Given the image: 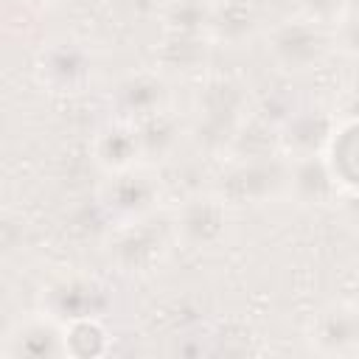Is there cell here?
Wrapping results in <instances>:
<instances>
[{
	"label": "cell",
	"instance_id": "10",
	"mask_svg": "<svg viewBox=\"0 0 359 359\" xmlns=\"http://www.w3.org/2000/svg\"><path fill=\"white\" fill-rule=\"evenodd\" d=\"M289 194L300 202L323 205L337 194V174L323 154H306L289 160Z\"/></svg>",
	"mask_w": 359,
	"mask_h": 359
},
{
	"label": "cell",
	"instance_id": "8",
	"mask_svg": "<svg viewBox=\"0 0 359 359\" xmlns=\"http://www.w3.org/2000/svg\"><path fill=\"white\" fill-rule=\"evenodd\" d=\"M177 233L185 244L216 247L227 233V208L222 196H194L177 210Z\"/></svg>",
	"mask_w": 359,
	"mask_h": 359
},
{
	"label": "cell",
	"instance_id": "18",
	"mask_svg": "<svg viewBox=\"0 0 359 359\" xmlns=\"http://www.w3.org/2000/svg\"><path fill=\"white\" fill-rule=\"evenodd\" d=\"M163 62L174 70H194L196 65L205 62V42L202 36H177L165 34V48H163Z\"/></svg>",
	"mask_w": 359,
	"mask_h": 359
},
{
	"label": "cell",
	"instance_id": "2",
	"mask_svg": "<svg viewBox=\"0 0 359 359\" xmlns=\"http://www.w3.org/2000/svg\"><path fill=\"white\" fill-rule=\"evenodd\" d=\"M289 191V163L278 157H244L222 177L224 202H266Z\"/></svg>",
	"mask_w": 359,
	"mask_h": 359
},
{
	"label": "cell",
	"instance_id": "20",
	"mask_svg": "<svg viewBox=\"0 0 359 359\" xmlns=\"http://www.w3.org/2000/svg\"><path fill=\"white\" fill-rule=\"evenodd\" d=\"M334 45L348 53V56H359V8H348L337 25H334Z\"/></svg>",
	"mask_w": 359,
	"mask_h": 359
},
{
	"label": "cell",
	"instance_id": "21",
	"mask_svg": "<svg viewBox=\"0 0 359 359\" xmlns=\"http://www.w3.org/2000/svg\"><path fill=\"white\" fill-rule=\"evenodd\" d=\"M300 14L320 22V25H337V20L348 11V0H297Z\"/></svg>",
	"mask_w": 359,
	"mask_h": 359
},
{
	"label": "cell",
	"instance_id": "12",
	"mask_svg": "<svg viewBox=\"0 0 359 359\" xmlns=\"http://www.w3.org/2000/svg\"><path fill=\"white\" fill-rule=\"evenodd\" d=\"M93 154H95V163L109 174L135 168V163L143 157L135 123L121 121V123H109L107 129H101L93 140Z\"/></svg>",
	"mask_w": 359,
	"mask_h": 359
},
{
	"label": "cell",
	"instance_id": "6",
	"mask_svg": "<svg viewBox=\"0 0 359 359\" xmlns=\"http://www.w3.org/2000/svg\"><path fill=\"white\" fill-rule=\"evenodd\" d=\"M67 325L50 314H34L17 323L6 337V356L53 359L67 356Z\"/></svg>",
	"mask_w": 359,
	"mask_h": 359
},
{
	"label": "cell",
	"instance_id": "5",
	"mask_svg": "<svg viewBox=\"0 0 359 359\" xmlns=\"http://www.w3.org/2000/svg\"><path fill=\"white\" fill-rule=\"evenodd\" d=\"M244 107L247 98L241 87L233 81H213L199 95V135H205L210 146H222L224 140L236 137Z\"/></svg>",
	"mask_w": 359,
	"mask_h": 359
},
{
	"label": "cell",
	"instance_id": "1",
	"mask_svg": "<svg viewBox=\"0 0 359 359\" xmlns=\"http://www.w3.org/2000/svg\"><path fill=\"white\" fill-rule=\"evenodd\" d=\"M328 48H331V36L325 34V25L303 14L278 22L266 36V50L275 59V65L292 73L317 67L328 56Z\"/></svg>",
	"mask_w": 359,
	"mask_h": 359
},
{
	"label": "cell",
	"instance_id": "7",
	"mask_svg": "<svg viewBox=\"0 0 359 359\" xmlns=\"http://www.w3.org/2000/svg\"><path fill=\"white\" fill-rule=\"evenodd\" d=\"M160 199V185L151 174L126 168L109 174L107 185L101 188V202L107 210H112L121 219H143L149 210H154Z\"/></svg>",
	"mask_w": 359,
	"mask_h": 359
},
{
	"label": "cell",
	"instance_id": "17",
	"mask_svg": "<svg viewBox=\"0 0 359 359\" xmlns=\"http://www.w3.org/2000/svg\"><path fill=\"white\" fill-rule=\"evenodd\" d=\"M213 3L210 0H168L163 6L165 34L177 36H202L210 28Z\"/></svg>",
	"mask_w": 359,
	"mask_h": 359
},
{
	"label": "cell",
	"instance_id": "3",
	"mask_svg": "<svg viewBox=\"0 0 359 359\" xmlns=\"http://www.w3.org/2000/svg\"><path fill=\"white\" fill-rule=\"evenodd\" d=\"M109 306V292L101 280L87 275H65L53 280L42 294L45 314L70 325L79 320H98Z\"/></svg>",
	"mask_w": 359,
	"mask_h": 359
},
{
	"label": "cell",
	"instance_id": "9",
	"mask_svg": "<svg viewBox=\"0 0 359 359\" xmlns=\"http://www.w3.org/2000/svg\"><path fill=\"white\" fill-rule=\"evenodd\" d=\"M165 101H168V90L157 73H146V70L129 73L115 87V107L123 112L126 121H140L146 115H154L165 109Z\"/></svg>",
	"mask_w": 359,
	"mask_h": 359
},
{
	"label": "cell",
	"instance_id": "16",
	"mask_svg": "<svg viewBox=\"0 0 359 359\" xmlns=\"http://www.w3.org/2000/svg\"><path fill=\"white\" fill-rule=\"evenodd\" d=\"M255 25H258V17L250 0H222V3H213L208 34L219 42L238 45L255 31Z\"/></svg>",
	"mask_w": 359,
	"mask_h": 359
},
{
	"label": "cell",
	"instance_id": "24",
	"mask_svg": "<svg viewBox=\"0 0 359 359\" xmlns=\"http://www.w3.org/2000/svg\"><path fill=\"white\" fill-rule=\"evenodd\" d=\"M28 3H45L48 6V3H59V0H28Z\"/></svg>",
	"mask_w": 359,
	"mask_h": 359
},
{
	"label": "cell",
	"instance_id": "22",
	"mask_svg": "<svg viewBox=\"0 0 359 359\" xmlns=\"http://www.w3.org/2000/svg\"><path fill=\"white\" fill-rule=\"evenodd\" d=\"M345 213H348V219L359 227V191H356V194H351V196L345 199Z\"/></svg>",
	"mask_w": 359,
	"mask_h": 359
},
{
	"label": "cell",
	"instance_id": "14",
	"mask_svg": "<svg viewBox=\"0 0 359 359\" xmlns=\"http://www.w3.org/2000/svg\"><path fill=\"white\" fill-rule=\"evenodd\" d=\"M311 342L317 351L323 353H348V351H359V339H356V311L348 306H337L328 309L317 317L314 331H311Z\"/></svg>",
	"mask_w": 359,
	"mask_h": 359
},
{
	"label": "cell",
	"instance_id": "11",
	"mask_svg": "<svg viewBox=\"0 0 359 359\" xmlns=\"http://www.w3.org/2000/svg\"><path fill=\"white\" fill-rule=\"evenodd\" d=\"M163 247H165V241L154 227H146L143 222L129 219V224L109 244V255L123 269L135 272V269H149L154 261H160Z\"/></svg>",
	"mask_w": 359,
	"mask_h": 359
},
{
	"label": "cell",
	"instance_id": "19",
	"mask_svg": "<svg viewBox=\"0 0 359 359\" xmlns=\"http://www.w3.org/2000/svg\"><path fill=\"white\" fill-rule=\"evenodd\" d=\"M107 334L98 320H79L67 325V351L76 356H95L104 353Z\"/></svg>",
	"mask_w": 359,
	"mask_h": 359
},
{
	"label": "cell",
	"instance_id": "15",
	"mask_svg": "<svg viewBox=\"0 0 359 359\" xmlns=\"http://www.w3.org/2000/svg\"><path fill=\"white\" fill-rule=\"evenodd\" d=\"M132 123H135V129H137V140H140L143 157L163 160V157H168V154L180 146L182 123H180L168 109H160V112L146 115V118L132 121Z\"/></svg>",
	"mask_w": 359,
	"mask_h": 359
},
{
	"label": "cell",
	"instance_id": "4",
	"mask_svg": "<svg viewBox=\"0 0 359 359\" xmlns=\"http://www.w3.org/2000/svg\"><path fill=\"white\" fill-rule=\"evenodd\" d=\"M93 76V56L84 42L56 39L39 56V81L53 93H81Z\"/></svg>",
	"mask_w": 359,
	"mask_h": 359
},
{
	"label": "cell",
	"instance_id": "13",
	"mask_svg": "<svg viewBox=\"0 0 359 359\" xmlns=\"http://www.w3.org/2000/svg\"><path fill=\"white\" fill-rule=\"evenodd\" d=\"M334 118L325 112H303L286 121L280 132V143L292 157L323 154L334 140Z\"/></svg>",
	"mask_w": 359,
	"mask_h": 359
},
{
	"label": "cell",
	"instance_id": "23",
	"mask_svg": "<svg viewBox=\"0 0 359 359\" xmlns=\"http://www.w3.org/2000/svg\"><path fill=\"white\" fill-rule=\"evenodd\" d=\"M356 311V339H359V309H353Z\"/></svg>",
	"mask_w": 359,
	"mask_h": 359
}]
</instances>
